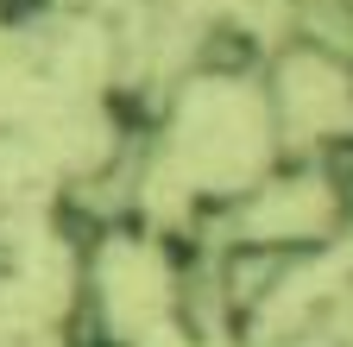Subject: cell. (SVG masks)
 <instances>
[{"mask_svg": "<svg viewBox=\"0 0 353 347\" xmlns=\"http://www.w3.org/2000/svg\"><path fill=\"white\" fill-rule=\"evenodd\" d=\"M284 32H290V51L353 70V0H290Z\"/></svg>", "mask_w": 353, "mask_h": 347, "instance_id": "cell-1", "label": "cell"}, {"mask_svg": "<svg viewBox=\"0 0 353 347\" xmlns=\"http://www.w3.org/2000/svg\"><path fill=\"white\" fill-rule=\"evenodd\" d=\"M70 347H126V341H114V335H101L95 322H82V328L70 335Z\"/></svg>", "mask_w": 353, "mask_h": 347, "instance_id": "cell-2", "label": "cell"}]
</instances>
